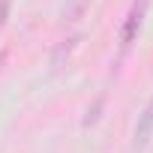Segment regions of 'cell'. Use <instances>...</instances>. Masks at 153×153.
Listing matches in <instances>:
<instances>
[{
	"mask_svg": "<svg viewBox=\"0 0 153 153\" xmlns=\"http://www.w3.org/2000/svg\"><path fill=\"white\" fill-rule=\"evenodd\" d=\"M150 135H153V96H150V102L144 105V111L138 114V123H135V132H132L135 147H144V144L150 141Z\"/></svg>",
	"mask_w": 153,
	"mask_h": 153,
	"instance_id": "obj_2",
	"label": "cell"
},
{
	"mask_svg": "<svg viewBox=\"0 0 153 153\" xmlns=\"http://www.w3.org/2000/svg\"><path fill=\"white\" fill-rule=\"evenodd\" d=\"M9 6H12V0H0V27L6 24V15H9Z\"/></svg>",
	"mask_w": 153,
	"mask_h": 153,
	"instance_id": "obj_4",
	"label": "cell"
},
{
	"mask_svg": "<svg viewBox=\"0 0 153 153\" xmlns=\"http://www.w3.org/2000/svg\"><path fill=\"white\" fill-rule=\"evenodd\" d=\"M90 3H93V0H66V9H63V15H66L69 21H81V18L87 15Z\"/></svg>",
	"mask_w": 153,
	"mask_h": 153,
	"instance_id": "obj_3",
	"label": "cell"
},
{
	"mask_svg": "<svg viewBox=\"0 0 153 153\" xmlns=\"http://www.w3.org/2000/svg\"><path fill=\"white\" fill-rule=\"evenodd\" d=\"M147 6H150V0H135V3L129 6L126 21H123V27H120V45H123V51L135 42V36H138V30H141V24H144Z\"/></svg>",
	"mask_w": 153,
	"mask_h": 153,
	"instance_id": "obj_1",
	"label": "cell"
}]
</instances>
